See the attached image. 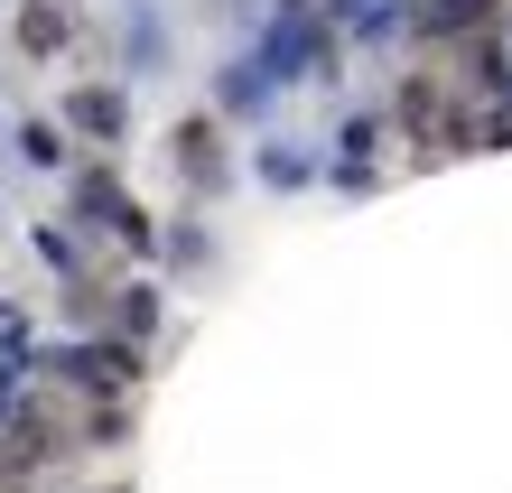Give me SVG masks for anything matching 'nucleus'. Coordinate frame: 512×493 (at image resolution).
<instances>
[{
  "label": "nucleus",
  "mask_w": 512,
  "mask_h": 493,
  "mask_svg": "<svg viewBox=\"0 0 512 493\" xmlns=\"http://www.w3.org/2000/svg\"><path fill=\"white\" fill-rule=\"evenodd\" d=\"M485 19V0H429V19L419 28H438V38H457V28H475Z\"/></svg>",
  "instance_id": "f257e3e1"
},
{
  "label": "nucleus",
  "mask_w": 512,
  "mask_h": 493,
  "mask_svg": "<svg viewBox=\"0 0 512 493\" xmlns=\"http://www.w3.org/2000/svg\"><path fill=\"white\" fill-rule=\"evenodd\" d=\"M122 326H131V335H149V326H159V298L131 289V298H122Z\"/></svg>",
  "instance_id": "20e7f679"
},
{
  "label": "nucleus",
  "mask_w": 512,
  "mask_h": 493,
  "mask_svg": "<svg viewBox=\"0 0 512 493\" xmlns=\"http://www.w3.org/2000/svg\"><path fill=\"white\" fill-rule=\"evenodd\" d=\"M261 177H270V187H298V177H308V159H298V149H261Z\"/></svg>",
  "instance_id": "7ed1b4c3"
},
{
  "label": "nucleus",
  "mask_w": 512,
  "mask_h": 493,
  "mask_svg": "<svg viewBox=\"0 0 512 493\" xmlns=\"http://www.w3.org/2000/svg\"><path fill=\"white\" fill-rule=\"evenodd\" d=\"M75 121H84V131H103V140H112V131H122V103H112L103 84H94V94H75Z\"/></svg>",
  "instance_id": "f03ea898"
}]
</instances>
